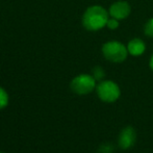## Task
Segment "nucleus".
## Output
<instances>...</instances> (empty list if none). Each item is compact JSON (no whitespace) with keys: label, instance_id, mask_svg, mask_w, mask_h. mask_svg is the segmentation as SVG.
I'll return each instance as SVG.
<instances>
[{"label":"nucleus","instance_id":"1","mask_svg":"<svg viewBox=\"0 0 153 153\" xmlns=\"http://www.w3.org/2000/svg\"><path fill=\"white\" fill-rule=\"evenodd\" d=\"M109 19L108 10L101 5L89 6L82 15V25L87 30L97 31L106 27Z\"/></svg>","mask_w":153,"mask_h":153},{"label":"nucleus","instance_id":"2","mask_svg":"<svg viewBox=\"0 0 153 153\" xmlns=\"http://www.w3.org/2000/svg\"><path fill=\"white\" fill-rule=\"evenodd\" d=\"M101 51L106 61L116 62V64L123 62L129 54L127 46H125L122 42H119V41H108L104 43Z\"/></svg>","mask_w":153,"mask_h":153},{"label":"nucleus","instance_id":"3","mask_svg":"<svg viewBox=\"0 0 153 153\" xmlns=\"http://www.w3.org/2000/svg\"><path fill=\"white\" fill-rule=\"evenodd\" d=\"M99 99L103 102L111 103L120 98L121 90L119 85L113 80H101L96 87Z\"/></svg>","mask_w":153,"mask_h":153},{"label":"nucleus","instance_id":"4","mask_svg":"<svg viewBox=\"0 0 153 153\" xmlns=\"http://www.w3.org/2000/svg\"><path fill=\"white\" fill-rule=\"evenodd\" d=\"M96 79L92 74H80L72 79L70 88L77 95H88L96 89Z\"/></svg>","mask_w":153,"mask_h":153},{"label":"nucleus","instance_id":"5","mask_svg":"<svg viewBox=\"0 0 153 153\" xmlns=\"http://www.w3.org/2000/svg\"><path fill=\"white\" fill-rule=\"evenodd\" d=\"M131 13V6L127 1L124 0H118L115 1L108 8L109 17L115 18L117 20L121 21L126 19Z\"/></svg>","mask_w":153,"mask_h":153},{"label":"nucleus","instance_id":"6","mask_svg":"<svg viewBox=\"0 0 153 153\" xmlns=\"http://www.w3.org/2000/svg\"><path fill=\"white\" fill-rule=\"evenodd\" d=\"M135 141H137V132H135L134 128H132L131 126L123 128L119 134V137H118L119 147L123 150L130 149L134 145Z\"/></svg>","mask_w":153,"mask_h":153},{"label":"nucleus","instance_id":"7","mask_svg":"<svg viewBox=\"0 0 153 153\" xmlns=\"http://www.w3.org/2000/svg\"><path fill=\"white\" fill-rule=\"evenodd\" d=\"M128 53L132 56H140L146 51V44L140 38H134L130 40L127 44Z\"/></svg>","mask_w":153,"mask_h":153},{"label":"nucleus","instance_id":"8","mask_svg":"<svg viewBox=\"0 0 153 153\" xmlns=\"http://www.w3.org/2000/svg\"><path fill=\"white\" fill-rule=\"evenodd\" d=\"M92 75L96 81H101V80H104V77H105V71L102 67H95L94 69L92 70Z\"/></svg>","mask_w":153,"mask_h":153},{"label":"nucleus","instance_id":"9","mask_svg":"<svg viewBox=\"0 0 153 153\" xmlns=\"http://www.w3.org/2000/svg\"><path fill=\"white\" fill-rule=\"evenodd\" d=\"M8 104V94L3 88L0 87V109L4 108Z\"/></svg>","mask_w":153,"mask_h":153},{"label":"nucleus","instance_id":"10","mask_svg":"<svg viewBox=\"0 0 153 153\" xmlns=\"http://www.w3.org/2000/svg\"><path fill=\"white\" fill-rule=\"evenodd\" d=\"M144 33L148 38H153V17L146 22L144 26Z\"/></svg>","mask_w":153,"mask_h":153},{"label":"nucleus","instance_id":"11","mask_svg":"<svg viewBox=\"0 0 153 153\" xmlns=\"http://www.w3.org/2000/svg\"><path fill=\"white\" fill-rule=\"evenodd\" d=\"M119 25H120V21L115 18H111V17H109L108 21H107V23H106V27L108 29H111V30L117 29L118 27H119Z\"/></svg>","mask_w":153,"mask_h":153},{"label":"nucleus","instance_id":"12","mask_svg":"<svg viewBox=\"0 0 153 153\" xmlns=\"http://www.w3.org/2000/svg\"><path fill=\"white\" fill-rule=\"evenodd\" d=\"M114 146L111 144H103L99 148V153H113Z\"/></svg>","mask_w":153,"mask_h":153},{"label":"nucleus","instance_id":"13","mask_svg":"<svg viewBox=\"0 0 153 153\" xmlns=\"http://www.w3.org/2000/svg\"><path fill=\"white\" fill-rule=\"evenodd\" d=\"M149 67L150 69L153 71V54L151 55V57H150V61H149Z\"/></svg>","mask_w":153,"mask_h":153},{"label":"nucleus","instance_id":"14","mask_svg":"<svg viewBox=\"0 0 153 153\" xmlns=\"http://www.w3.org/2000/svg\"><path fill=\"white\" fill-rule=\"evenodd\" d=\"M0 153H2V152H0Z\"/></svg>","mask_w":153,"mask_h":153}]
</instances>
